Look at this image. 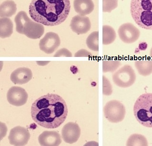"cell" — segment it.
Masks as SVG:
<instances>
[{
    "label": "cell",
    "mask_w": 152,
    "mask_h": 146,
    "mask_svg": "<svg viewBox=\"0 0 152 146\" xmlns=\"http://www.w3.org/2000/svg\"><path fill=\"white\" fill-rule=\"evenodd\" d=\"M112 79L113 83L118 86L129 87L135 83L136 74L133 68L130 65L126 64L113 73Z\"/></svg>",
    "instance_id": "obj_6"
},
{
    "label": "cell",
    "mask_w": 152,
    "mask_h": 146,
    "mask_svg": "<svg viewBox=\"0 0 152 146\" xmlns=\"http://www.w3.org/2000/svg\"><path fill=\"white\" fill-rule=\"evenodd\" d=\"M33 73L31 70L26 67H21L16 69L11 73L10 79L15 84H25L32 79Z\"/></svg>",
    "instance_id": "obj_14"
},
{
    "label": "cell",
    "mask_w": 152,
    "mask_h": 146,
    "mask_svg": "<svg viewBox=\"0 0 152 146\" xmlns=\"http://www.w3.org/2000/svg\"><path fill=\"white\" fill-rule=\"evenodd\" d=\"M112 86L107 78L103 76V94L104 95H110L112 93Z\"/></svg>",
    "instance_id": "obj_26"
},
{
    "label": "cell",
    "mask_w": 152,
    "mask_h": 146,
    "mask_svg": "<svg viewBox=\"0 0 152 146\" xmlns=\"http://www.w3.org/2000/svg\"><path fill=\"white\" fill-rule=\"evenodd\" d=\"M60 44V38L57 34L54 32H48L40 40L39 48L40 50L45 53L51 54L57 50Z\"/></svg>",
    "instance_id": "obj_8"
},
{
    "label": "cell",
    "mask_w": 152,
    "mask_h": 146,
    "mask_svg": "<svg viewBox=\"0 0 152 146\" xmlns=\"http://www.w3.org/2000/svg\"><path fill=\"white\" fill-rule=\"evenodd\" d=\"M75 57H93L92 53L89 51H87L85 49H82L81 50L78 51L75 54Z\"/></svg>",
    "instance_id": "obj_28"
},
{
    "label": "cell",
    "mask_w": 152,
    "mask_h": 146,
    "mask_svg": "<svg viewBox=\"0 0 152 146\" xmlns=\"http://www.w3.org/2000/svg\"><path fill=\"white\" fill-rule=\"evenodd\" d=\"M30 139L29 131L24 127L17 126L11 129L8 136L10 144L14 146H25Z\"/></svg>",
    "instance_id": "obj_9"
},
{
    "label": "cell",
    "mask_w": 152,
    "mask_h": 146,
    "mask_svg": "<svg viewBox=\"0 0 152 146\" xmlns=\"http://www.w3.org/2000/svg\"><path fill=\"white\" fill-rule=\"evenodd\" d=\"M70 26L72 30L78 35L85 34L91 28V23L89 17L79 15L72 17Z\"/></svg>",
    "instance_id": "obj_12"
},
{
    "label": "cell",
    "mask_w": 152,
    "mask_h": 146,
    "mask_svg": "<svg viewBox=\"0 0 152 146\" xmlns=\"http://www.w3.org/2000/svg\"><path fill=\"white\" fill-rule=\"evenodd\" d=\"M70 9V0H32L29 11L35 22L52 27L64 22Z\"/></svg>",
    "instance_id": "obj_2"
},
{
    "label": "cell",
    "mask_w": 152,
    "mask_h": 146,
    "mask_svg": "<svg viewBox=\"0 0 152 146\" xmlns=\"http://www.w3.org/2000/svg\"><path fill=\"white\" fill-rule=\"evenodd\" d=\"M31 20L24 11H20L18 13L15 19L16 31L19 34H23L24 26Z\"/></svg>",
    "instance_id": "obj_20"
},
{
    "label": "cell",
    "mask_w": 152,
    "mask_h": 146,
    "mask_svg": "<svg viewBox=\"0 0 152 146\" xmlns=\"http://www.w3.org/2000/svg\"><path fill=\"white\" fill-rule=\"evenodd\" d=\"M150 56L152 58V48H151L150 51Z\"/></svg>",
    "instance_id": "obj_29"
},
{
    "label": "cell",
    "mask_w": 152,
    "mask_h": 146,
    "mask_svg": "<svg viewBox=\"0 0 152 146\" xmlns=\"http://www.w3.org/2000/svg\"><path fill=\"white\" fill-rule=\"evenodd\" d=\"M118 0H103V12L111 13L118 7Z\"/></svg>",
    "instance_id": "obj_25"
},
{
    "label": "cell",
    "mask_w": 152,
    "mask_h": 146,
    "mask_svg": "<svg viewBox=\"0 0 152 146\" xmlns=\"http://www.w3.org/2000/svg\"><path fill=\"white\" fill-rule=\"evenodd\" d=\"M134 113L140 124L152 128V93H145L138 98L134 106Z\"/></svg>",
    "instance_id": "obj_4"
},
{
    "label": "cell",
    "mask_w": 152,
    "mask_h": 146,
    "mask_svg": "<svg viewBox=\"0 0 152 146\" xmlns=\"http://www.w3.org/2000/svg\"><path fill=\"white\" fill-rule=\"evenodd\" d=\"M81 135V129L77 124L69 122L64 126L62 130V138L67 143H75Z\"/></svg>",
    "instance_id": "obj_11"
},
{
    "label": "cell",
    "mask_w": 152,
    "mask_h": 146,
    "mask_svg": "<svg viewBox=\"0 0 152 146\" xmlns=\"http://www.w3.org/2000/svg\"><path fill=\"white\" fill-rule=\"evenodd\" d=\"M28 98V94L26 91L20 87H12L7 94V99L9 103L15 106L25 105Z\"/></svg>",
    "instance_id": "obj_10"
},
{
    "label": "cell",
    "mask_w": 152,
    "mask_h": 146,
    "mask_svg": "<svg viewBox=\"0 0 152 146\" xmlns=\"http://www.w3.org/2000/svg\"><path fill=\"white\" fill-rule=\"evenodd\" d=\"M135 67L141 75L147 76L152 73V60H137L135 61Z\"/></svg>",
    "instance_id": "obj_19"
},
{
    "label": "cell",
    "mask_w": 152,
    "mask_h": 146,
    "mask_svg": "<svg viewBox=\"0 0 152 146\" xmlns=\"http://www.w3.org/2000/svg\"><path fill=\"white\" fill-rule=\"evenodd\" d=\"M118 34L120 39L126 44H132L139 39L140 31L132 24H124L119 28Z\"/></svg>",
    "instance_id": "obj_7"
},
{
    "label": "cell",
    "mask_w": 152,
    "mask_h": 146,
    "mask_svg": "<svg viewBox=\"0 0 152 146\" xmlns=\"http://www.w3.org/2000/svg\"><path fill=\"white\" fill-rule=\"evenodd\" d=\"M120 65L121 62L119 61H104L103 62V72H114Z\"/></svg>",
    "instance_id": "obj_24"
},
{
    "label": "cell",
    "mask_w": 152,
    "mask_h": 146,
    "mask_svg": "<svg viewBox=\"0 0 152 146\" xmlns=\"http://www.w3.org/2000/svg\"><path fill=\"white\" fill-rule=\"evenodd\" d=\"M74 7L78 15L86 16L94 11V4L92 0H74Z\"/></svg>",
    "instance_id": "obj_16"
},
{
    "label": "cell",
    "mask_w": 152,
    "mask_h": 146,
    "mask_svg": "<svg viewBox=\"0 0 152 146\" xmlns=\"http://www.w3.org/2000/svg\"><path fill=\"white\" fill-rule=\"evenodd\" d=\"M38 141L41 146H59L62 143V138L57 132L45 131L39 135Z\"/></svg>",
    "instance_id": "obj_15"
},
{
    "label": "cell",
    "mask_w": 152,
    "mask_h": 146,
    "mask_svg": "<svg viewBox=\"0 0 152 146\" xmlns=\"http://www.w3.org/2000/svg\"><path fill=\"white\" fill-rule=\"evenodd\" d=\"M126 146H148V142L144 136L134 134L128 138Z\"/></svg>",
    "instance_id": "obj_23"
},
{
    "label": "cell",
    "mask_w": 152,
    "mask_h": 146,
    "mask_svg": "<svg viewBox=\"0 0 152 146\" xmlns=\"http://www.w3.org/2000/svg\"><path fill=\"white\" fill-rule=\"evenodd\" d=\"M65 101L56 94H48L36 99L32 104L31 116L38 125L48 129L59 127L68 114Z\"/></svg>",
    "instance_id": "obj_1"
},
{
    "label": "cell",
    "mask_w": 152,
    "mask_h": 146,
    "mask_svg": "<svg viewBox=\"0 0 152 146\" xmlns=\"http://www.w3.org/2000/svg\"><path fill=\"white\" fill-rule=\"evenodd\" d=\"M17 10L16 4L12 0H6L1 3L0 6V16L10 17L15 15Z\"/></svg>",
    "instance_id": "obj_17"
},
{
    "label": "cell",
    "mask_w": 152,
    "mask_h": 146,
    "mask_svg": "<svg viewBox=\"0 0 152 146\" xmlns=\"http://www.w3.org/2000/svg\"><path fill=\"white\" fill-rule=\"evenodd\" d=\"M88 48L94 51H99V32L94 31L91 33L86 40Z\"/></svg>",
    "instance_id": "obj_22"
},
{
    "label": "cell",
    "mask_w": 152,
    "mask_h": 146,
    "mask_svg": "<svg viewBox=\"0 0 152 146\" xmlns=\"http://www.w3.org/2000/svg\"><path fill=\"white\" fill-rule=\"evenodd\" d=\"M44 32L43 24L31 20L26 24L23 30V35L32 39H39L44 35Z\"/></svg>",
    "instance_id": "obj_13"
},
{
    "label": "cell",
    "mask_w": 152,
    "mask_h": 146,
    "mask_svg": "<svg viewBox=\"0 0 152 146\" xmlns=\"http://www.w3.org/2000/svg\"><path fill=\"white\" fill-rule=\"evenodd\" d=\"M116 32L112 27L108 25L103 26V44L107 45L112 44L116 39Z\"/></svg>",
    "instance_id": "obj_21"
},
{
    "label": "cell",
    "mask_w": 152,
    "mask_h": 146,
    "mask_svg": "<svg viewBox=\"0 0 152 146\" xmlns=\"http://www.w3.org/2000/svg\"><path fill=\"white\" fill-rule=\"evenodd\" d=\"M105 118L113 123L121 122L126 116V107L122 102L117 100H112L106 103L104 107Z\"/></svg>",
    "instance_id": "obj_5"
},
{
    "label": "cell",
    "mask_w": 152,
    "mask_h": 146,
    "mask_svg": "<svg viewBox=\"0 0 152 146\" xmlns=\"http://www.w3.org/2000/svg\"><path fill=\"white\" fill-rule=\"evenodd\" d=\"M130 12L138 26L152 30V0H131Z\"/></svg>",
    "instance_id": "obj_3"
},
{
    "label": "cell",
    "mask_w": 152,
    "mask_h": 146,
    "mask_svg": "<svg viewBox=\"0 0 152 146\" xmlns=\"http://www.w3.org/2000/svg\"><path fill=\"white\" fill-rule=\"evenodd\" d=\"M13 24L8 17H3L0 20V36L2 38L10 37L13 33Z\"/></svg>",
    "instance_id": "obj_18"
},
{
    "label": "cell",
    "mask_w": 152,
    "mask_h": 146,
    "mask_svg": "<svg viewBox=\"0 0 152 146\" xmlns=\"http://www.w3.org/2000/svg\"><path fill=\"white\" fill-rule=\"evenodd\" d=\"M55 57H72V53L65 48H63L57 51L55 55Z\"/></svg>",
    "instance_id": "obj_27"
}]
</instances>
